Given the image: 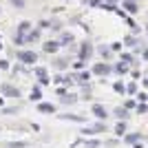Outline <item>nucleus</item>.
<instances>
[{
  "instance_id": "obj_16",
  "label": "nucleus",
  "mask_w": 148,
  "mask_h": 148,
  "mask_svg": "<svg viewBox=\"0 0 148 148\" xmlns=\"http://www.w3.org/2000/svg\"><path fill=\"white\" fill-rule=\"evenodd\" d=\"M29 99L31 102H42V88H40V84H36V86L31 88V95H29Z\"/></svg>"
},
{
  "instance_id": "obj_21",
  "label": "nucleus",
  "mask_w": 148,
  "mask_h": 148,
  "mask_svg": "<svg viewBox=\"0 0 148 148\" xmlns=\"http://www.w3.org/2000/svg\"><path fill=\"white\" fill-rule=\"evenodd\" d=\"M124 142H126V144H137V142H142V133H126V135H124Z\"/></svg>"
},
{
  "instance_id": "obj_44",
  "label": "nucleus",
  "mask_w": 148,
  "mask_h": 148,
  "mask_svg": "<svg viewBox=\"0 0 148 148\" xmlns=\"http://www.w3.org/2000/svg\"><path fill=\"white\" fill-rule=\"evenodd\" d=\"M0 49H2V42H0Z\"/></svg>"
},
{
  "instance_id": "obj_7",
  "label": "nucleus",
  "mask_w": 148,
  "mask_h": 148,
  "mask_svg": "<svg viewBox=\"0 0 148 148\" xmlns=\"http://www.w3.org/2000/svg\"><path fill=\"white\" fill-rule=\"evenodd\" d=\"M33 73H36L38 82H40V86H44V84H49V75H47V69L44 66H33Z\"/></svg>"
},
{
  "instance_id": "obj_37",
  "label": "nucleus",
  "mask_w": 148,
  "mask_h": 148,
  "mask_svg": "<svg viewBox=\"0 0 148 148\" xmlns=\"http://www.w3.org/2000/svg\"><path fill=\"white\" fill-rule=\"evenodd\" d=\"M124 106H126V108H135V102H133V99H126V102H124Z\"/></svg>"
},
{
  "instance_id": "obj_38",
  "label": "nucleus",
  "mask_w": 148,
  "mask_h": 148,
  "mask_svg": "<svg viewBox=\"0 0 148 148\" xmlns=\"http://www.w3.org/2000/svg\"><path fill=\"white\" fill-rule=\"evenodd\" d=\"M0 69H2V71H7V69H9V62H7V60H0Z\"/></svg>"
},
{
  "instance_id": "obj_15",
  "label": "nucleus",
  "mask_w": 148,
  "mask_h": 148,
  "mask_svg": "<svg viewBox=\"0 0 148 148\" xmlns=\"http://www.w3.org/2000/svg\"><path fill=\"white\" fill-rule=\"evenodd\" d=\"M77 99H80V95H73V93H64V95H60V102H62V104H66V106L75 104Z\"/></svg>"
},
{
  "instance_id": "obj_23",
  "label": "nucleus",
  "mask_w": 148,
  "mask_h": 148,
  "mask_svg": "<svg viewBox=\"0 0 148 148\" xmlns=\"http://www.w3.org/2000/svg\"><path fill=\"white\" fill-rule=\"evenodd\" d=\"M93 97V91H91V84H82V93H80V99H91Z\"/></svg>"
},
{
  "instance_id": "obj_25",
  "label": "nucleus",
  "mask_w": 148,
  "mask_h": 148,
  "mask_svg": "<svg viewBox=\"0 0 148 148\" xmlns=\"http://www.w3.org/2000/svg\"><path fill=\"white\" fill-rule=\"evenodd\" d=\"M31 29H33V25H31L29 20H22V22L18 25V31H16V33H29Z\"/></svg>"
},
{
  "instance_id": "obj_32",
  "label": "nucleus",
  "mask_w": 148,
  "mask_h": 148,
  "mask_svg": "<svg viewBox=\"0 0 148 148\" xmlns=\"http://www.w3.org/2000/svg\"><path fill=\"white\" fill-rule=\"evenodd\" d=\"M119 60H122V62H126V64H133V62H135L130 53H122V58H119Z\"/></svg>"
},
{
  "instance_id": "obj_42",
  "label": "nucleus",
  "mask_w": 148,
  "mask_h": 148,
  "mask_svg": "<svg viewBox=\"0 0 148 148\" xmlns=\"http://www.w3.org/2000/svg\"><path fill=\"white\" fill-rule=\"evenodd\" d=\"M144 84H146V86H148V77H144Z\"/></svg>"
},
{
  "instance_id": "obj_20",
  "label": "nucleus",
  "mask_w": 148,
  "mask_h": 148,
  "mask_svg": "<svg viewBox=\"0 0 148 148\" xmlns=\"http://www.w3.org/2000/svg\"><path fill=\"white\" fill-rule=\"evenodd\" d=\"M113 133H115L117 137H124V135H126V119H117V124H115Z\"/></svg>"
},
{
  "instance_id": "obj_14",
  "label": "nucleus",
  "mask_w": 148,
  "mask_h": 148,
  "mask_svg": "<svg viewBox=\"0 0 148 148\" xmlns=\"http://www.w3.org/2000/svg\"><path fill=\"white\" fill-rule=\"evenodd\" d=\"M53 82H56V84H64V86H71L75 80H73V75H56Z\"/></svg>"
},
{
  "instance_id": "obj_18",
  "label": "nucleus",
  "mask_w": 148,
  "mask_h": 148,
  "mask_svg": "<svg viewBox=\"0 0 148 148\" xmlns=\"http://www.w3.org/2000/svg\"><path fill=\"white\" fill-rule=\"evenodd\" d=\"M97 53L102 56V60H111V58H113V49H111V47H106V44H99Z\"/></svg>"
},
{
  "instance_id": "obj_2",
  "label": "nucleus",
  "mask_w": 148,
  "mask_h": 148,
  "mask_svg": "<svg viewBox=\"0 0 148 148\" xmlns=\"http://www.w3.org/2000/svg\"><path fill=\"white\" fill-rule=\"evenodd\" d=\"M113 71H115V66H111L108 62H95L93 64V69H91V73L93 75H97V77H106V75H111Z\"/></svg>"
},
{
  "instance_id": "obj_28",
  "label": "nucleus",
  "mask_w": 148,
  "mask_h": 148,
  "mask_svg": "<svg viewBox=\"0 0 148 148\" xmlns=\"http://www.w3.org/2000/svg\"><path fill=\"white\" fill-rule=\"evenodd\" d=\"M113 91L124 95V93H126V84H124V82H115V84H113Z\"/></svg>"
},
{
  "instance_id": "obj_22",
  "label": "nucleus",
  "mask_w": 148,
  "mask_h": 148,
  "mask_svg": "<svg viewBox=\"0 0 148 148\" xmlns=\"http://www.w3.org/2000/svg\"><path fill=\"white\" fill-rule=\"evenodd\" d=\"M113 115H115V117L117 119H128V108H126V106H117V108H115V111H113Z\"/></svg>"
},
{
  "instance_id": "obj_35",
  "label": "nucleus",
  "mask_w": 148,
  "mask_h": 148,
  "mask_svg": "<svg viewBox=\"0 0 148 148\" xmlns=\"http://www.w3.org/2000/svg\"><path fill=\"white\" fill-rule=\"evenodd\" d=\"M126 93L135 95V93H137V86H135V84H126Z\"/></svg>"
},
{
  "instance_id": "obj_9",
  "label": "nucleus",
  "mask_w": 148,
  "mask_h": 148,
  "mask_svg": "<svg viewBox=\"0 0 148 148\" xmlns=\"http://www.w3.org/2000/svg\"><path fill=\"white\" fill-rule=\"evenodd\" d=\"M58 40H60V47H71V44L75 42V36L71 33V31H62Z\"/></svg>"
},
{
  "instance_id": "obj_29",
  "label": "nucleus",
  "mask_w": 148,
  "mask_h": 148,
  "mask_svg": "<svg viewBox=\"0 0 148 148\" xmlns=\"http://www.w3.org/2000/svg\"><path fill=\"white\" fill-rule=\"evenodd\" d=\"M84 148H99V139H84Z\"/></svg>"
},
{
  "instance_id": "obj_24",
  "label": "nucleus",
  "mask_w": 148,
  "mask_h": 148,
  "mask_svg": "<svg viewBox=\"0 0 148 148\" xmlns=\"http://www.w3.org/2000/svg\"><path fill=\"white\" fill-rule=\"evenodd\" d=\"M124 44H126V47H133V49H137V47H139V38H135L133 33H130V36L124 38Z\"/></svg>"
},
{
  "instance_id": "obj_30",
  "label": "nucleus",
  "mask_w": 148,
  "mask_h": 148,
  "mask_svg": "<svg viewBox=\"0 0 148 148\" xmlns=\"http://www.w3.org/2000/svg\"><path fill=\"white\" fill-rule=\"evenodd\" d=\"M2 113H5V115H16V113H18V106H5Z\"/></svg>"
},
{
  "instance_id": "obj_34",
  "label": "nucleus",
  "mask_w": 148,
  "mask_h": 148,
  "mask_svg": "<svg viewBox=\"0 0 148 148\" xmlns=\"http://www.w3.org/2000/svg\"><path fill=\"white\" fill-rule=\"evenodd\" d=\"M9 2H11L16 9H25V0H9Z\"/></svg>"
},
{
  "instance_id": "obj_12",
  "label": "nucleus",
  "mask_w": 148,
  "mask_h": 148,
  "mask_svg": "<svg viewBox=\"0 0 148 148\" xmlns=\"http://www.w3.org/2000/svg\"><path fill=\"white\" fill-rule=\"evenodd\" d=\"M122 7L126 13H137L139 11V5H137V0H122Z\"/></svg>"
},
{
  "instance_id": "obj_5",
  "label": "nucleus",
  "mask_w": 148,
  "mask_h": 148,
  "mask_svg": "<svg viewBox=\"0 0 148 148\" xmlns=\"http://www.w3.org/2000/svg\"><path fill=\"white\" fill-rule=\"evenodd\" d=\"M91 113L95 115V119H104V122H106V117L111 115V113L104 108V104H99V102H95V104L91 106Z\"/></svg>"
},
{
  "instance_id": "obj_27",
  "label": "nucleus",
  "mask_w": 148,
  "mask_h": 148,
  "mask_svg": "<svg viewBox=\"0 0 148 148\" xmlns=\"http://www.w3.org/2000/svg\"><path fill=\"white\" fill-rule=\"evenodd\" d=\"M29 144L27 142H7L5 144V148H27Z\"/></svg>"
},
{
  "instance_id": "obj_31",
  "label": "nucleus",
  "mask_w": 148,
  "mask_h": 148,
  "mask_svg": "<svg viewBox=\"0 0 148 148\" xmlns=\"http://www.w3.org/2000/svg\"><path fill=\"white\" fill-rule=\"evenodd\" d=\"M84 66H86V62H84V60H80V58H77V60L73 62V69H75V71H82Z\"/></svg>"
},
{
  "instance_id": "obj_1",
  "label": "nucleus",
  "mask_w": 148,
  "mask_h": 148,
  "mask_svg": "<svg viewBox=\"0 0 148 148\" xmlns=\"http://www.w3.org/2000/svg\"><path fill=\"white\" fill-rule=\"evenodd\" d=\"M16 60L29 66V64H36V62H38V53L33 49H20L18 53H16Z\"/></svg>"
},
{
  "instance_id": "obj_26",
  "label": "nucleus",
  "mask_w": 148,
  "mask_h": 148,
  "mask_svg": "<svg viewBox=\"0 0 148 148\" xmlns=\"http://www.w3.org/2000/svg\"><path fill=\"white\" fill-rule=\"evenodd\" d=\"M115 73H119V75H122V73H128V64L119 60L117 64H115Z\"/></svg>"
},
{
  "instance_id": "obj_36",
  "label": "nucleus",
  "mask_w": 148,
  "mask_h": 148,
  "mask_svg": "<svg viewBox=\"0 0 148 148\" xmlns=\"http://www.w3.org/2000/svg\"><path fill=\"white\" fill-rule=\"evenodd\" d=\"M40 29H51V20H40Z\"/></svg>"
},
{
  "instance_id": "obj_4",
  "label": "nucleus",
  "mask_w": 148,
  "mask_h": 148,
  "mask_svg": "<svg viewBox=\"0 0 148 148\" xmlns=\"http://www.w3.org/2000/svg\"><path fill=\"white\" fill-rule=\"evenodd\" d=\"M93 53H95V47H93V42H88V40H84V42L80 44V51H77V58L84 62H88L93 58Z\"/></svg>"
},
{
  "instance_id": "obj_3",
  "label": "nucleus",
  "mask_w": 148,
  "mask_h": 148,
  "mask_svg": "<svg viewBox=\"0 0 148 148\" xmlns=\"http://www.w3.org/2000/svg\"><path fill=\"white\" fill-rule=\"evenodd\" d=\"M104 130H108V128H106V122H104V119H97L93 126H84L80 133L86 137V135H99V133H104Z\"/></svg>"
},
{
  "instance_id": "obj_43",
  "label": "nucleus",
  "mask_w": 148,
  "mask_h": 148,
  "mask_svg": "<svg viewBox=\"0 0 148 148\" xmlns=\"http://www.w3.org/2000/svg\"><path fill=\"white\" fill-rule=\"evenodd\" d=\"M0 106H2V97H0Z\"/></svg>"
},
{
  "instance_id": "obj_33",
  "label": "nucleus",
  "mask_w": 148,
  "mask_h": 148,
  "mask_svg": "<svg viewBox=\"0 0 148 148\" xmlns=\"http://www.w3.org/2000/svg\"><path fill=\"white\" fill-rule=\"evenodd\" d=\"M135 111H137V113H146V111H148V104H146V102L137 104V106H135Z\"/></svg>"
},
{
  "instance_id": "obj_11",
  "label": "nucleus",
  "mask_w": 148,
  "mask_h": 148,
  "mask_svg": "<svg viewBox=\"0 0 148 148\" xmlns=\"http://www.w3.org/2000/svg\"><path fill=\"white\" fill-rule=\"evenodd\" d=\"M38 111L44 113V115H51V113H56V104H51V102H38Z\"/></svg>"
},
{
  "instance_id": "obj_39",
  "label": "nucleus",
  "mask_w": 148,
  "mask_h": 148,
  "mask_svg": "<svg viewBox=\"0 0 148 148\" xmlns=\"http://www.w3.org/2000/svg\"><path fill=\"white\" fill-rule=\"evenodd\" d=\"M111 49H113V51H119V49H122V42H113Z\"/></svg>"
},
{
  "instance_id": "obj_6",
  "label": "nucleus",
  "mask_w": 148,
  "mask_h": 148,
  "mask_svg": "<svg viewBox=\"0 0 148 148\" xmlns=\"http://www.w3.org/2000/svg\"><path fill=\"white\" fill-rule=\"evenodd\" d=\"M0 93H5L7 97H20V88L13 86V84H9V82H5V84L0 86Z\"/></svg>"
},
{
  "instance_id": "obj_17",
  "label": "nucleus",
  "mask_w": 148,
  "mask_h": 148,
  "mask_svg": "<svg viewBox=\"0 0 148 148\" xmlns=\"http://www.w3.org/2000/svg\"><path fill=\"white\" fill-rule=\"evenodd\" d=\"M58 117L64 119V122H84V119H86L84 115H71V113H60Z\"/></svg>"
},
{
  "instance_id": "obj_8",
  "label": "nucleus",
  "mask_w": 148,
  "mask_h": 148,
  "mask_svg": "<svg viewBox=\"0 0 148 148\" xmlns=\"http://www.w3.org/2000/svg\"><path fill=\"white\" fill-rule=\"evenodd\" d=\"M40 38H42V29H40V27H38V29H31L29 33H25L27 44H36V42H40Z\"/></svg>"
},
{
  "instance_id": "obj_19",
  "label": "nucleus",
  "mask_w": 148,
  "mask_h": 148,
  "mask_svg": "<svg viewBox=\"0 0 148 148\" xmlns=\"http://www.w3.org/2000/svg\"><path fill=\"white\" fill-rule=\"evenodd\" d=\"M73 80L77 82V84H86V82L91 80V73H88V71H80V73H73Z\"/></svg>"
},
{
  "instance_id": "obj_10",
  "label": "nucleus",
  "mask_w": 148,
  "mask_h": 148,
  "mask_svg": "<svg viewBox=\"0 0 148 148\" xmlns=\"http://www.w3.org/2000/svg\"><path fill=\"white\" fill-rule=\"evenodd\" d=\"M58 49H60V40H47V42H42L44 53H56Z\"/></svg>"
},
{
  "instance_id": "obj_40",
  "label": "nucleus",
  "mask_w": 148,
  "mask_h": 148,
  "mask_svg": "<svg viewBox=\"0 0 148 148\" xmlns=\"http://www.w3.org/2000/svg\"><path fill=\"white\" fill-rule=\"evenodd\" d=\"M133 148H144V146H142V142H137V144H133Z\"/></svg>"
},
{
  "instance_id": "obj_41",
  "label": "nucleus",
  "mask_w": 148,
  "mask_h": 148,
  "mask_svg": "<svg viewBox=\"0 0 148 148\" xmlns=\"http://www.w3.org/2000/svg\"><path fill=\"white\" fill-rule=\"evenodd\" d=\"M142 53H144V58H146V60H148V49H144Z\"/></svg>"
},
{
  "instance_id": "obj_13",
  "label": "nucleus",
  "mask_w": 148,
  "mask_h": 148,
  "mask_svg": "<svg viewBox=\"0 0 148 148\" xmlns=\"http://www.w3.org/2000/svg\"><path fill=\"white\" fill-rule=\"evenodd\" d=\"M71 66V60L69 58H56L53 60V69H58V71H64V69Z\"/></svg>"
}]
</instances>
